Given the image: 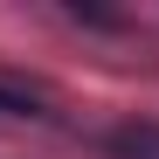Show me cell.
Here are the masks:
<instances>
[{
	"instance_id": "1",
	"label": "cell",
	"mask_w": 159,
	"mask_h": 159,
	"mask_svg": "<svg viewBox=\"0 0 159 159\" xmlns=\"http://www.w3.org/2000/svg\"><path fill=\"white\" fill-rule=\"evenodd\" d=\"M104 152H111V159H159V125L152 118L111 125V131H104Z\"/></svg>"
},
{
	"instance_id": "2",
	"label": "cell",
	"mask_w": 159,
	"mask_h": 159,
	"mask_svg": "<svg viewBox=\"0 0 159 159\" xmlns=\"http://www.w3.org/2000/svg\"><path fill=\"white\" fill-rule=\"evenodd\" d=\"M0 118H42V97H35V90H21V83H7V76H0Z\"/></svg>"
}]
</instances>
